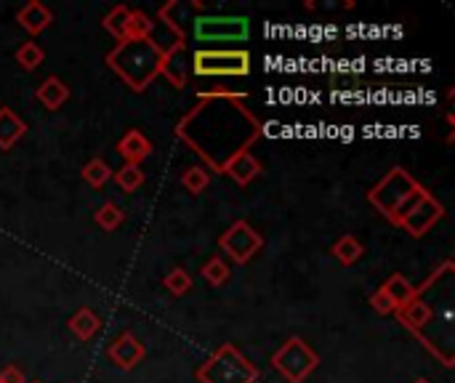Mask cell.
Masks as SVG:
<instances>
[{"label": "cell", "instance_id": "836d02e7", "mask_svg": "<svg viewBox=\"0 0 455 383\" xmlns=\"http://www.w3.org/2000/svg\"><path fill=\"white\" fill-rule=\"evenodd\" d=\"M32 383H43V381H32Z\"/></svg>", "mask_w": 455, "mask_h": 383}, {"label": "cell", "instance_id": "603a6c76", "mask_svg": "<svg viewBox=\"0 0 455 383\" xmlns=\"http://www.w3.org/2000/svg\"><path fill=\"white\" fill-rule=\"evenodd\" d=\"M13 59H16V64H19L24 72H35V69L45 61V51H43V45H40L37 40H27V43H21V45L16 48Z\"/></svg>", "mask_w": 455, "mask_h": 383}, {"label": "cell", "instance_id": "cb8c5ba5", "mask_svg": "<svg viewBox=\"0 0 455 383\" xmlns=\"http://www.w3.org/2000/svg\"><path fill=\"white\" fill-rule=\"evenodd\" d=\"M80 176H83V181H85L91 189H101V187L112 179V168H109V163H107L104 157H93V160H88V163L83 165Z\"/></svg>", "mask_w": 455, "mask_h": 383}, {"label": "cell", "instance_id": "8fae6325", "mask_svg": "<svg viewBox=\"0 0 455 383\" xmlns=\"http://www.w3.org/2000/svg\"><path fill=\"white\" fill-rule=\"evenodd\" d=\"M107 357H109V363L117 368V371H133V368H139L141 363H144V357H147V347H144V341L139 339V336H133L131 331H123L109 347H107Z\"/></svg>", "mask_w": 455, "mask_h": 383}, {"label": "cell", "instance_id": "ba28073f", "mask_svg": "<svg viewBox=\"0 0 455 383\" xmlns=\"http://www.w3.org/2000/svg\"><path fill=\"white\" fill-rule=\"evenodd\" d=\"M219 248L224 256H229L235 264H248L261 248H264V235L259 229H253L245 219L232 221L221 237H219Z\"/></svg>", "mask_w": 455, "mask_h": 383}, {"label": "cell", "instance_id": "d6a6232c", "mask_svg": "<svg viewBox=\"0 0 455 383\" xmlns=\"http://www.w3.org/2000/svg\"><path fill=\"white\" fill-rule=\"evenodd\" d=\"M413 383H432V381H427V379H416Z\"/></svg>", "mask_w": 455, "mask_h": 383}, {"label": "cell", "instance_id": "7402d4cb", "mask_svg": "<svg viewBox=\"0 0 455 383\" xmlns=\"http://www.w3.org/2000/svg\"><path fill=\"white\" fill-rule=\"evenodd\" d=\"M128 16H131V5L120 3L115 8L107 11V16L101 19V27L115 37V43H123L125 40V24H128Z\"/></svg>", "mask_w": 455, "mask_h": 383}, {"label": "cell", "instance_id": "4316f807", "mask_svg": "<svg viewBox=\"0 0 455 383\" xmlns=\"http://www.w3.org/2000/svg\"><path fill=\"white\" fill-rule=\"evenodd\" d=\"M112 176H115V184H117L125 195H133V192L141 189L144 181H147V173H144L139 165H123V168H117V173H112Z\"/></svg>", "mask_w": 455, "mask_h": 383}, {"label": "cell", "instance_id": "7c38bea8", "mask_svg": "<svg viewBox=\"0 0 455 383\" xmlns=\"http://www.w3.org/2000/svg\"><path fill=\"white\" fill-rule=\"evenodd\" d=\"M395 317H397V323H400L408 333H413L416 339H421V336L427 333V328L435 325V307H432L424 296H419V299H413L411 304L400 307V309L395 312Z\"/></svg>", "mask_w": 455, "mask_h": 383}, {"label": "cell", "instance_id": "44dd1931", "mask_svg": "<svg viewBox=\"0 0 455 383\" xmlns=\"http://www.w3.org/2000/svg\"><path fill=\"white\" fill-rule=\"evenodd\" d=\"M155 32V19L139 8H131L128 24H125V40H149Z\"/></svg>", "mask_w": 455, "mask_h": 383}, {"label": "cell", "instance_id": "5bb4252c", "mask_svg": "<svg viewBox=\"0 0 455 383\" xmlns=\"http://www.w3.org/2000/svg\"><path fill=\"white\" fill-rule=\"evenodd\" d=\"M117 152H120V157L125 160V165H139V168H141V163L152 155V141L147 139L144 131L131 128V131H125V133L120 136Z\"/></svg>", "mask_w": 455, "mask_h": 383}, {"label": "cell", "instance_id": "e0dca14e", "mask_svg": "<svg viewBox=\"0 0 455 383\" xmlns=\"http://www.w3.org/2000/svg\"><path fill=\"white\" fill-rule=\"evenodd\" d=\"M27 133V123L11 109V107H0V149L8 152L13 149Z\"/></svg>", "mask_w": 455, "mask_h": 383}, {"label": "cell", "instance_id": "4dcf8cb0", "mask_svg": "<svg viewBox=\"0 0 455 383\" xmlns=\"http://www.w3.org/2000/svg\"><path fill=\"white\" fill-rule=\"evenodd\" d=\"M368 304H371V309H373L376 315H384V317H389V315H395V312H397V307L392 304V299H389L381 288L371 293Z\"/></svg>", "mask_w": 455, "mask_h": 383}, {"label": "cell", "instance_id": "52a82bcc", "mask_svg": "<svg viewBox=\"0 0 455 383\" xmlns=\"http://www.w3.org/2000/svg\"><path fill=\"white\" fill-rule=\"evenodd\" d=\"M192 32L200 43H243L251 35L245 16H197Z\"/></svg>", "mask_w": 455, "mask_h": 383}, {"label": "cell", "instance_id": "2e32d148", "mask_svg": "<svg viewBox=\"0 0 455 383\" xmlns=\"http://www.w3.org/2000/svg\"><path fill=\"white\" fill-rule=\"evenodd\" d=\"M35 99H37L48 112H56V109H61V107L67 104V99H69V85H67L61 77L48 75V77L35 88Z\"/></svg>", "mask_w": 455, "mask_h": 383}, {"label": "cell", "instance_id": "7a4b0ae2", "mask_svg": "<svg viewBox=\"0 0 455 383\" xmlns=\"http://www.w3.org/2000/svg\"><path fill=\"white\" fill-rule=\"evenodd\" d=\"M165 56L152 40H123L107 53V67L133 91L144 93L163 72Z\"/></svg>", "mask_w": 455, "mask_h": 383}, {"label": "cell", "instance_id": "1f68e13d", "mask_svg": "<svg viewBox=\"0 0 455 383\" xmlns=\"http://www.w3.org/2000/svg\"><path fill=\"white\" fill-rule=\"evenodd\" d=\"M0 383H27V379H24V371L19 365H5L0 371Z\"/></svg>", "mask_w": 455, "mask_h": 383}, {"label": "cell", "instance_id": "83f0119b", "mask_svg": "<svg viewBox=\"0 0 455 383\" xmlns=\"http://www.w3.org/2000/svg\"><path fill=\"white\" fill-rule=\"evenodd\" d=\"M181 187L189 195H203L211 187V171L205 165H192L181 173Z\"/></svg>", "mask_w": 455, "mask_h": 383}, {"label": "cell", "instance_id": "484cf974", "mask_svg": "<svg viewBox=\"0 0 455 383\" xmlns=\"http://www.w3.org/2000/svg\"><path fill=\"white\" fill-rule=\"evenodd\" d=\"M93 221H96L104 232H115V229H120V227L125 224V211H123L120 205H115V203H104V205L96 208Z\"/></svg>", "mask_w": 455, "mask_h": 383}, {"label": "cell", "instance_id": "f1b7e54d", "mask_svg": "<svg viewBox=\"0 0 455 383\" xmlns=\"http://www.w3.org/2000/svg\"><path fill=\"white\" fill-rule=\"evenodd\" d=\"M163 288L173 296V299H181L192 291V277L184 267H173L165 277H163Z\"/></svg>", "mask_w": 455, "mask_h": 383}, {"label": "cell", "instance_id": "9c48e42d", "mask_svg": "<svg viewBox=\"0 0 455 383\" xmlns=\"http://www.w3.org/2000/svg\"><path fill=\"white\" fill-rule=\"evenodd\" d=\"M443 219H445V205L424 187V192L419 195L416 205L400 219L397 227L405 229L411 237H424V235H429Z\"/></svg>", "mask_w": 455, "mask_h": 383}, {"label": "cell", "instance_id": "4fadbf2b", "mask_svg": "<svg viewBox=\"0 0 455 383\" xmlns=\"http://www.w3.org/2000/svg\"><path fill=\"white\" fill-rule=\"evenodd\" d=\"M16 24L24 32H29V40H32L35 35L45 32L53 24V11L45 3H40V0H29V3H24L16 11Z\"/></svg>", "mask_w": 455, "mask_h": 383}, {"label": "cell", "instance_id": "277c9868", "mask_svg": "<svg viewBox=\"0 0 455 383\" xmlns=\"http://www.w3.org/2000/svg\"><path fill=\"white\" fill-rule=\"evenodd\" d=\"M259 368L235 344H221L195 371L200 383H259Z\"/></svg>", "mask_w": 455, "mask_h": 383}, {"label": "cell", "instance_id": "f546056e", "mask_svg": "<svg viewBox=\"0 0 455 383\" xmlns=\"http://www.w3.org/2000/svg\"><path fill=\"white\" fill-rule=\"evenodd\" d=\"M173 88H187V83H189V72H187V67L184 64H179V56H171V59H165L163 61V72H160Z\"/></svg>", "mask_w": 455, "mask_h": 383}, {"label": "cell", "instance_id": "ac0fdd59", "mask_svg": "<svg viewBox=\"0 0 455 383\" xmlns=\"http://www.w3.org/2000/svg\"><path fill=\"white\" fill-rule=\"evenodd\" d=\"M67 328H69V333H72L75 339H80V341H91L93 336H99V331H101V320H99V315H96L93 309L80 307V309L67 320Z\"/></svg>", "mask_w": 455, "mask_h": 383}, {"label": "cell", "instance_id": "8992f818", "mask_svg": "<svg viewBox=\"0 0 455 383\" xmlns=\"http://www.w3.org/2000/svg\"><path fill=\"white\" fill-rule=\"evenodd\" d=\"M272 371L285 379L288 383H304L317 368H320V355L299 336H291L269 360Z\"/></svg>", "mask_w": 455, "mask_h": 383}, {"label": "cell", "instance_id": "d6986e66", "mask_svg": "<svg viewBox=\"0 0 455 383\" xmlns=\"http://www.w3.org/2000/svg\"><path fill=\"white\" fill-rule=\"evenodd\" d=\"M381 291L392 299V304H395L397 309L405 307V304H411L413 299H419V288H416L405 275H400V272H395L392 277H387L384 285H381Z\"/></svg>", "mask_w": 455, "mask_h": 383}, {"label": "cell", "instance_id": "9a60e30c", "mask_svg": "<svg viewBox=\"0 0 455 383\" xmlns=\"http://www.w3.org/2000/svg\"><path fill=\"white\" fill-rule=\"evenodd\" d=\"M224 173L237 184V187H248L253 184L261 173H264V165L256 160V155L248 149V152H240L235 155L227 165H224Z\"/></svg>", "mask_w": 455, "mask_h": 383}, {"label": "cell", "instance_id": "5b68a950", "mask_svg": "<svg viewBox=\"0 0 455 383\" xmlns=\"http://www.w3.org/2000/svg\"><path fill=\"white\" fill-rule=\"evenodd\" d=\"M253 59L245 48H197L192 53V72L197 77H245Z\"/></svg>", "mask_w": 455, "mask_h": 383}, {"label": "cell", "instance_id": "3957f363", "mask_svg": "<svg viewBox=\"0 0 455 383\" xmlns=\"http://www.w3.org/2000/svg\"><path fill=\"white\" fill-rule=\"evenodd\" d=\"M424 192V187L400 165H395L392 171H387L368 192V203L392 224L397 227L400 219L416 205L419 195Z\"/></svg>", "mask_w": 455, "mask_h": 383}, {"label": "cell", "instance_id": "30bf717a", "mask_svg": "<svg viewBox=\"0 0 455 383\" xmlns=\"http://www.w3.org/2000/svg\"><path fill=\"white\" fill-rule=\"evenodd\" d=\"M179 8V0H171V3H165L160 11H157V19H155V27L160 29H165V35H152L149 40L157 45V51L165 56V59H171V56H179L184 48H187V35H184V27L171 16L173 11Z\"/></svg>", "mask_w": 455, "mask_h": 383}, {"label": "cell", "instance_id": "6da1fadb", "mask_svg": "<svg viewBox=\"0 0 455 383\" xmlns=\"http://www.w3.org/2000/svg\"><path fill=\"white\" fill-rule=\"evenodd\" d=\"M245 96H203L176 123L173 133L181 139L211 173H224V165L248 152L264 136V123L248 109Z\"/></svg>", "mask_w": 455, "mask_h": 383}, {"label": "cell", "instance_id": "ffe728a7", "mask_svg": "<svg viewBox=\"0 0 455 383\" xmlns=\"http://www.w3.org/2000/svg\"><path fill=\"white\" fill-rule=\"evenodd\" d=\"M331 256H336V261L341 267H355L363 256H365V245L360 243V237L355 235H341L333 245H331Z\"/></svg>", "mask_w": 455, "mask_h": 383}, {"label": "cell", "instance_id": "d4e9b609", "mask_svg": "<svg viewBox=\"0 0 455 383\" xmlns=\"http://www.w3.org/2000/svg\"><path fill=\"white\" fill-rule=\"evenodd\" d=\"M200 275L205 277V283H208V285H213V288H221V285H227V283H229V277H232V269H229V264H227L221 256H211V259L203 264Z\"/></svg>", "mask_w": 455, "mask_h": 383}]
</instances>
